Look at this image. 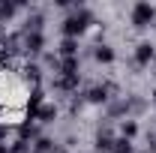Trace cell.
<instances>
[{
	"label": "cell",
	"instance_id": "1",
	"mask_svg": "<svg viewBox=\"0 0 156 153\" xmlns=\"http://www.w3.org/2000/svg\"><path fill=\"white\" fill-rule=\"evenodd\" d=\"M90 24H93V12L84 6V3H72V12L63 18V24H60V30H63V36L66 39H78L84 36L87 30H90Z\"/></svg>",
	"mask_w": 156,
	"mask_h": 153
},
{
	"label": "cell",
	"instance_id": "2",
	"mask_svg": "<svg viewBox=\"0 0 156 153\" xmlns=\"http://www.w3.org/2000/svg\"><path fill=\"white\" fill-rule=\"evenodd\" d=\"M129 21H132L135 30H147V27L156 21V6H153V3H147V0H138L135 6H132Z\"/></svg>",
	"mask_w": 156,
	"mask_h": 153
},
{
	"label": "cell",
	"instance_id": "3",
	"mask_svg": "<svg viewBox=\"0 0 156 153\" xmlns=\"http://www.w3.org/2000/svg\"><path fill=\"white\" fill-rule=\"evenodd\" d=\"M111 93H117V84H111V81L93 84V87L84 93V102H90V105H108V102H111Z\"/></svg>",
	"mask_w": 156,
	"mask_h": 153
},
{
	"label": "cell",
	"instance_id": "4",
	"mask_svg": "<svg viewBox=\"0 0 156 153\" xmlns=\"http://www.w3.org/2000/svg\"><path fill=\"white\" fill-rule=\"evenodd\" d=\"M21 51L27 57H42L45 54V33H21Z\"/></svg>",
	"mask_w": 156,
	"mask_h": 153
},
{
	"label": "cell",
	"instance_id": "5",
	"mask_svg": "<svg viewBox=\"0 0 156 153\" xmlns=\"http://www.w3.org/2000/svg\"><path fill=\"white\" fill-rule=\"evenodd\" d=\"M42 105H45V93H42V87H33L27 96V105H24V120H36Z\"/></svg>",
	"mask_w": 156,
	"mask_h": 153
},
{
	"label": "cell",
	"instance_id": "6",
	"mask_svg": "<svg viewBox=\"0 0 156 153\" xmlns=\"http://www.w3.org/2000/svg\"><path fill=\"white\" fill-rule=\"evenodd\" d=\"M150 60H156V45L153 42H138L135 45V66H150Z\"/></svg>",
	"mask_w": 156,
	"mask_h": 153
},
{
	"label": "cell",
	"instance_id": "7",
	"mask_svg": "<svg viewBox=\"0 0 156 153\" xmlns=\"http://www.w3.org/2000/svg\"><path fill=\"white\" fill-rule=\"evenodd\" d=\"M78 81H81V75H54L51 87L60 93H72V90H78Z\"/></svg>",
	"mask_w": 156,
	"mask_h": 153
},
{
	"label": "cell",
	"instance_id": "8",
	"mask_svg": "<svg viewBox=\"0 0 156 153\" xmlns=\"http://www.w3.org/2000/svg\"><path fill=\"white\" fill-rule=\"evenodd\" d=\"M42 24H45V15L33 9V12H27V18L21 24V33H42Z\"/></svg>",
	"mask_w": 156,
	"mask_h": 153
},
{
	"label": "cell",
	"instance_id": "9",
	"mask_svg": "<svg viewBox=\"0 0 156 153\" xmlns=\"http://www.w3.org/2000/svg\"><path fill=\"white\" fill-rule=\"evenodd\" d=\"M93 60H96V63H105V66H108V63H114V60H117V51L111 48V45L99 42V45H93Z\"/></svg>",
	"mask_w": 156,
	"mask_h": 153
},
{
	"label": "cell",
	"instance_id": "10",
	"mask_svg": "<svg viewBox=\"0 0 156 153\" xmlns=\"http://www.w3.org/2000/svg\"><path fill=\"white\" fill-rule=\"evenodd\" d=\"M57 57H60V60L78 57V39H66V36H63V42L57 45Z\"/></svg>",
	"mask_w": 156,
	"mask_h": 153
},
{
	"label": "cell",
	"instance_id": "11",
	"mask_svg": "<svg viewBox=\"0 0 156 153\" xmlns=\"http://www.w3.org/2000/svg\"><path fill=\"white\" fill-rule=\"evenodd\" d=\"M108 117H129V102H126V96L108 102Z\"/></svg>",
	"mask_w": 156,
	"mask_h": 153
},
{
	"label": "cell",
	"instance_id": "12",
	"mask_svg": "<svg viewBox=\"0 0 156 153\" xmlns=\"http://www.w3.org/2000/svg\"><path fill=\"white\" fill-rule=\"evenodd\" d=\"M24 3H15V0H0V24L9 18H15V12H18Z\"/></svg>",
	"mask_w": 156,
	"mask_h": 153
},
{
	"label": "cell",
	"instance_id": "13",
	"mask_svg": "<svg viewBox=\"0 0 156 153\" xmlns=\"http://www.w3.org/2000/svg\"><path fill=\"white\" fill-rule=\"evenodd\" d=\"M57 105H51V102H45V105H42V108H39V114H36V120L39 123H45V126H48V123H54V120H57Z\"/></svg>",
	"mask_w": 156,
	"mask_h": 153
},
{
	"label": "cell",
	"instance_id": "14",
	"mask_svg": "<svg viewBox=\"0 0 156 153\" xmlns=\"http://www.w3.org/2000/svg\"><path fill=\"white\" fill-rule=\"evenodd\" d=\"M60 147L54 144V138H48V135H39L36 144H33V153H57Z\"/></svg>",
	"mask_w": 156,
	"mask_h": 153
},
{
	"label": "cell",
	"instance_id": "15",
	"mask_svg": "<svg viewBox=\"0 0 156 153\" xmlns=\"http://www.w3.org/2000/svg\"><path fill=\"white\" fill-rule=\"evenodd\" d=\"M24 78H27V81H33V87H39V81H42V66L30 60V63L24 66Z\"/></svg>",
	"mask_w": 156,
	"mask_h": 153
},
{
	"label": "cell",
	"instance_id": "16",
	"mask_svg": "<svg viewBox=\"0 0 156 153\" xmlns=\"http://www.w3.org/2000/svg\"><path fill=\"white\" fill-rule=\"evenodd\" d=\"M78 57H69V60H60V72L57 75H78Z\"/></svg>",
	"mask_w": 156,
	"mask_h": 153
},
{
	"label": "cell",
	"instance_id": "17",
	"mask_svg": "<svg viewBox=\"0 0 156 153\" xmlns=\"http://www.w3.org/2000/svg\"><path fill=\"white\" fill-rule=\"evenodd\" d=\"M120 135H123V138H129V141L138 135V123L132 120V117H126V120L120 123Z\"/></svg>",
	"mask_w": 156,
	"mask_h": 153
},
{
	"label": "cell",
	"instance_id": "18",
	"mask_svg": "<svg viewBox=\"0 0 156 153\" xmlns=\"http://www.w3.org/2000/svg\"><path fill=\"white\" fill-rule=\"evenodd\" d=\"M111 153H132V141L129 138H114V144H111Z\"/></svg>",
	"mask_w": 156,
	"mask_h": 153
},
{
	"label": "cell",
	"instance_id": "19",
	"mask_svg": "<svg viewBox=\"0 0 156 153\" xmlns=\"http://www.w3.org/2000/svg\"><path fill=\"white\" fill-rule=\"evenodd\" d=\"M126 102H129V114H141V111L147 108V102H144L141 96H126Z\"/></svg>",
	"mask_w": 156,
	"mask_h": 153
},
{
	"label": "cell",
	"instance_id": "20",
	"mask_svg": "<svg viewBox=\"0 0 156 153\" xmlns=\"http://www.w3.org/2000/svg\"><path fill=\"white\" fill-rule=\"evenodd\" d=\"M42 63H45L48 69H54V75L60 72V57H57V54H51V51H45V54H42Z\"/></svg>",
	"mask_w": 156,
	"mask_h": 153
},
{
	"label": "cell",
	"instance_id": "21",
	"mask_svg": "<svg viewBox=\"0 0 156 153\" xmlns=\"http://www.w3.org/2000/svg\"><path fill=\"white\" fill-rule=\"evenodd\" d=\"M9 132H12V126H9L6 120H0V147H6V138H9Z\"/></svg>",
	"mask_w": 156,
	"mask_h": 153
},
{
	"label": "cell",
	"instance_id": "22",
	"mask_svg": "<svg viewBox=\"0 0 156 153\" xmlns=\"http://www.w3.org/2000/svg\"><path fill=\"white\" fill-rule=\"evenodd\" d=\"M147 153H156V132H147Z\"/></svg>",
	"mask_w": 156,
	"mask_h": 153
},
{
	"label": "cell",
	"instance_id": "23",
	"mask_svg": "<svg viewBox=\"0 0 156 153\" xmlns=\"http://www.w3.org/2000/svg\"><path fill=\"white\" fill-rule=\"evenodd\" d=\"M0 153H12V150H9V147H0Z\"/></svg>",
	"mask_w": 156,
	"mask_h": 153
},
{
	"label": "cell",
	"instance_id": "24",
	"mask_svg": "<svg viewBox=\"0 0 156 153\" xmlns=\"http://www.w3.org/2000/svg\"><path fill=\"white\" fill-rule=\"evenodd\" d=\"M153 102H156V90H153Z\"/></svg>",
	"mask_w": 156,
	"mask_h": 153
},
{
	"label": "cell",
	"instance_id": "25",
	"mask_svg": "<svg viewBox=\"0 0 156 153\" xmlns=\"http://www.w3.org/2000/svg\"><path fill=\"white\" fill-rule=\"evenodd\" d=\"M57 153H66V150H57Z\"/></svg>",
	"mask_w": 156,
	"mask_h": 153
},
{
	"label": "cell",
	"instance_id": "26",
	"mask_svg": "<svg viewBox=\"0 0 156 153\" xmlns=\"http://www.w3.org/2000/svg\"><path fill=\"white\" fill-rule=\"evenodd\" d=\"M27 153H33V150H27Z\"/></svg>",
	"mask_w": 156,
	"mask_h": 153
}]
</instances>
